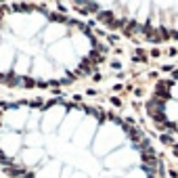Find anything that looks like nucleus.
<instances>
[{
    "label": "nucleus",
    "mask_w": 178,
    "mask_h": 178,
    "mask_svg": "<svg viewBox=\"0 0 178 178\" xmlns=\"http://www.w3.org/2000/svg\"><path fill=\"white\" fill-rule=\"evenodd\" d=\"M7 178H164L147 132L103 105L61 96L0 103Z\"/></svg>",
    "instance_id": "nucleus-1"
},
{
    "label": "nucleus",
    "mask_w": 178,
    "mask_h": 178,
    "mask_svg": "<svg viewBox=\"0 0 178 178\" xmlns=\"http://www.w3.org/2000/svg\"><path fill=\"white\" fill-rule=\"evenodd\" d=\"M109 61V44L88 21L48 4H0V86L59 90Z\"/></svg>",
    "instance_id": "nucleus-2"
},
{
    "label": "nucleus",
    "mask_w": 178,
    "mask_h": 178,
    "mask_svg": "<svg viewBox=\"0 0 178 178\" xmlns=\"http://www.w3.org/2000/svg\"><path fill=\"white\" fill-rule=\"evenodd\" d=\"M69 7L138 44L178 42V2H74Z\"/></svg>",
    "instance_id": "nucleus-3"
},
{
    "label": "nucleus",
    "mask_w": 178,
    "mask_h": 178,
    "mask_svg": "<svg viewBox=\"0 0 178 178\" xmlns=\"http://www.w3.org/2000/svg\"><path fill=\"white\" fill-rule=\"evenodd\" d=\"M0 178H4V176H2V174H0Z\"/></svg>",
    "instance_id": "nucleus-4"
}]
</instances>
